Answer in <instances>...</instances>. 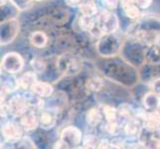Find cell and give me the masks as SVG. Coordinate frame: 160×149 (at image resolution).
<instances>
[{"label":"cell","mask_w":160,"mask_h":149,"mask_svg":"<svg viewBox=\"0 0 160 149\" xmlns=\"http://www.w3.org/2000/svg\"><path fill=\"white\" fill-rule=\"evenodd\" d=\"M119 27V20L117 14L110 11L102 10L97 15V26L92 33L98 37L107 34H113Z\"/></svg>","instance_id":"cell-1"},{"label":"cell","mask_w":160,"mask_h":149,"mask_svg":"<svg viewBox=\"0 0 160 149\" xmlns=\"http://www.w3.org/2000/svg\"><path fill=\"white\" fill-rule=\"evenodd\" d=\"M30 107L28 106L26 98L22 95L13 96L10 97L8 102H5L3 101V103L1 106V110L3 115L5 114H11L13 117H20L24 112H26Z\"/></svg>","instance_id":"cell-2"},{"label":"cell","mask_w":160,"mask_h":149,"mask_svg":"<svg viewBox=\"0 0 160 149\" xmlns=\"http://www.w3.org/2000/svg\"><path fill=\"white\" fill-rule=\"evenodd\" d=\"M57 69L67 76L78 74L82 69L81 61L72 54H63L57 60Z\"/></svg>","instance_id":"cell-3"},{"label":"cell","mask_w":160,"mask_h":149,"mask_svg":"<svg viewBox=\"0 0 160 149\" xmlns=\"http://www.w3.org/2000/svg\"><path fill=\"white\" fill-rule=\"evenodd\" d=\"M1 67L4 72L15 75L22 71L24 68V60L21 57V55L15 52H9L4 55L1 62Z\"/></svg>","instance_id":"cell-4"},{"label":"cell","mask_w":160,"mask_h":149,"mask_svg":"<svg viewBox=\"0 0 160 149\" xmlns=\"http://www.w3.org/2000/svg\"><path fill=\"white\" fill-rule=\"evenodd\" d=\"M138 138L145 149H160V127L151 129L143 126Z\"/></svg>","instance_id":"cell-5"},{"label":"cell","mask_w":160,"mask_h":149,"mask_svg":"<svg viewBox=\"0 0 160 149\" xmlns=\"http://www.w3.org/2000/svg\"><path fill=\"white\" fill-rule=\"evenodd\" d=\"M71 147H77L82 141V132L75 126H68L61 132V138Z\"/></svg>","instance_id":"cell-6"},{"label":"cell","mask_w":160,"mask_h":149,"mask_svg":"<svg viewBox=\"0 0 160 149\" xmlns=\"http://www.w3.org/2000/svg\"><path fill=\"white\" fill-rule=\"evenodd\" d=\"M2 134L4 138L9 141L18 140L23 136V127L20 123L8 121L2 126Z\"/></svg>","instance_id":"cell-7"},{"label":"cell","mask_w":160,"mask_h":149,"mask_svg":"<svg viewBox=\"0 0 160 149\" xmlns=\"http://www.w3.org/2000/svg\"><path fill=\"white\" fill-rule=\"evenodd\" d=\"M19 123L26 131L35 130L39 126V117L35 110L29 108L19 117Z\"/></svg>","instance_id":"cell-8"},{"label":"cell","mask_w":160,"mask_h":149,"mask_svg":"<svg viewBox=\"0 0 160 149\" xmlns=\"http://www.w3.org/2000/svg\"><path fill=\"white\" fill-rule=\"evenodd\" d=\"M39 126L43 129H51L57 122V112L52 108H45L39 112Z\"/></svg>","instance_id":"cell-9"},{"label":"cell","mask_w":160,"mask_h":149,"mask_svg":"<svg viewBox=\"0 0 160 149\" xmlns=\"http://www.w3.org/2000/svg\"><path fill=\"white\" fill-rule=\"evenodd\" d=\"M119 4L125 17L135 21L141 18V10L137 7L134 0H119Z\"/></svg>","instance_id":"cell-10"},{"label":"cell","mask_w":160,"mask_h":149,"mask_svg":"<svg viewBox=\"0 0 160 149\" xmlns=\"http://www.w3.org/2000/svg\"><path fill=\"white\" fill-rule=\"evenodd\" d=\"M38 82V74L34 71H28L18 78V87L24 92L31 91L32 87Z\"/></svg>","instance_id":"cell-11"},{"label":"cell","mask_w":160,"mask_h":149,"mask_svg":"<svg viewBox=\"0 0 160 149\" xmlns=\"http://www.w3.org/2000/svg\"><path fill=\"white\" fill-rule=\"evenodd\" d=\"M31 92L35 93L36 96L40 97L42 98L50 97L54 92V87L50 82H44V81H38L35 82L34 86L32 87Z\"/></svg>","instance_id":"cell-12"},{"label":"cell","mask_w":160,"mask_h":149,"mask_svg":"<svg viewBox=\"0 0 160 149\" xmlns=\"http://www.w3.org/2000/svg\"><path fill=\"white\" fill-rule=\"evenodd\" d=\"M142 104L146 112H151V110L160 108V95L150 91L143 97Z\"/></svg>","instance_id":"cell-13"},{"label":"cell","mask_w":160,"mask_h":149,"mask_svg":"<svg viewBox=\"0 0 160 149\" xmlns=\"http://www.w3.org/2000/svg\"><path fill=\"white\" fill-rule=\"evenodd\" d=\"M79 27L84 32L92 33L96 30L97 26V16H87L80 14L78 18Z\"/></svg>","instance_id":"cell-14"},{"label":"cell","mask_w":160,"mask_h":149,"mask_svg":"<svg viewBox=\"0 0 160 149\" xmlns=\"http://www.w3.org/2000/svg\"><path fill=\"white\" fill-rule=\"evenodd\" d=\"M144 127L151 129L160 127V108L144 113Z\"/></svg>","instance_id":"cell-15"},{"label":"cell","mask_w":160,"mask_h":149,"mask_svg":"<svg viewBox=\"0 0 160 149\" xmlns=\"http://www.w3.org/2000/svg\"><path fill=\"white\" fill-rule=\"evenodd\" d=\"M103 114L102 112V109L98 107H92L86 113V120L89 125L96 127L100 124L103 119Z\"/></svg>","instance_id":"cell-16"},{"label":"cell","mask_w":160,"mask_h":149,"mask_svg":"<svg viewBox=\"0 0 160 149\" xmlns=\"http://www.w3.org/2000/svg\"><path fill=\"white\" fill-rule=\"evenodd\" d=\"M145 60L151 65L160 64V43H156L146 47Z\"/></svg>","instance_id":"cell-17"},{"label":"cell","mask_w":160,"mask_h":149,"mask_svg":"<svg viewBox=\"0 0 160 149\" xmlns=\"http://www.w3.org/2000/svg\"><path fill=\"white\" fill-rule=\"evenodd\" d=\"M29 41L33 47H35L37 49H42L47 46L48 36L42 31H35L30 34Z\"/></svg>","instance_id":"cell-18"},{"label":"cell","mask_w":160,"mask_h":149,"mask_svg":"<svg viewBox=\"0 0 160 149\" xmlns=\"http://www.w3.org/2000/svg\"><path fill=\"white\" fill-rule=\"evenodd\" d=\"M80 14L87 15V16H97L98 14V6L96 1H91V0H86L79 6Z\"/></svg>","instance_id":"cell-19"},{"label":"cell","mask_w":160,"mask_h":149,"mask_svg":"<svg viewBox=\"0 0 160 149\" xmlns=\"http://www.w3.org/2000/svg\"><path fill=\"white\" fill-rule=\"evenodd\" d=\"M103 87V81L101 77H98L96 75H93L90 77L89 79L86 82V89L92 92H100Z\"/></svg>","instance_id":"cell-20"},{"label":"cell","mask_w":160,"mask_h":149,"mask_svg":"<svg viewBox=\"0 0 160 149\" xmlns=\"http://www.w3.org/2000/svg\"><path fill=\"white\" fill-rule=\"evenodd\" d=\"M102 112L106 121H115L118 118V110L110 104H103L102 107Z\"/></svg>","instance_id":"cell-21"},{"label":"cell","mask_w":160,"mask_h":149,"mask_svg":"<svg viewBox=\"0 0 160 149\" xmlns=\"http://www.w3.org/2000/svg\"><path fill=\"white\" fill-rule=\"evenodd\" d=\"M30 64L33 71L37 74H43L47 69V64L40 58H34Z\"/></svg>","instance_id":"cell-22"},{"label":"cell","mask_w":160,"mask_h":149,"mask_svg":"<svg viewBox=\"0 0 160 149\" xmlns=\"http://www.w3.org/2000/svg\"><path fill=\"white\" fill-rule=\"evenodd\" d=\"M101 2H102V10L113 12L118 7L119 0H101Z\"/></svg>","instance_id":"cell-23"},{"label":"cell","mask_w":160,"mask_h":149,"mask_svg":"<svg viewBox=\"0 0 160 149\" xmlns=\"http://www.w3.org/2000/svg\"><path fill=\"white\" fill-rule=\"evenodd\" d=\"M104 130H106L108 134L115 135L119 130V123L118 120L115 121H106L104 123Z\"/></svg>","instance_id":"cell-24"},{"label":"cell","mask_w":160,"mask_h":149,"mask_svg":"<svg viewBox=\"0 0 160 149\" xmlns=\"http://www.w3.org/2000/svg\"><path fill=\"white\" fill-rule=\"evenodd\" d=\"M135 4L140 10H146L151 6L153 0H134Z\"/></svg>","instance_id":"cell-25"},{"label":"cell","mask_w":160,"mask_h":149,"mask_svg":"<svg viewBox=\"0 0 160 149\" xmlns=\"http://www.w3.org/2000/svg\"><path fill=\"white\" fill-rule=\"evenodd\" d=\"M150 90L151 92H154L158 93V95H160V78H156L151 81Z\"/></svg>","instance_id":"cell-26"},{"label":"cell","mask_w":160,"mask_h":149,"mask_svg":"<svg viewBox=\"0 0 160 149\" xmlns=\"http://www.w3.org/2000/svg\"><path fill=\"white\" fill-rule=\"evenodd\" d=\"M72 147L68 144V143H66L64 140L60 139L56 142V144L54 145V149H71Z\"/></svg>","instance_id":"cell-27"},{"label":"cell","mask_w":160,"mask_h":149,"mask_svg":"<svg viewBox=\"0 0 160 149\" xmlns=\"http://www.w3.org/2000/svg\"><path fill=\"white\" fill-rule=\"evenodd\" d=\"M122 149H145L144 146H143L141 143H131V144L128 145V146H124Z\"/></svg>","instance_id":"cell-28"},{"label":"cell","mask_w":160,"mask_h":149,"mask_svg":"<svg viewBox=\"0 0 160 149\" xmlns=\"http://www.w3.org/2000/svg\"><path fill=\"white\" fill-rule=\"evenodd\" d=\"M76 149H98V147L90 145V144H84L82 146H78Z\"/></svg>","instance_id":"cell-29"},{"label":"cell","mask_w":160,"mask_h":149,"mask_svg":"<svg viewBox=\"0 0 160 149\" xmlns=\"http://www.w3.org/2000/svg\"><path fill=\"white\" fill-rule=\"evenodd\" d=\"M91 1H96V0H91Z\"/></svg>","instance_id":"cell-30"}]
</instances>
